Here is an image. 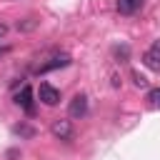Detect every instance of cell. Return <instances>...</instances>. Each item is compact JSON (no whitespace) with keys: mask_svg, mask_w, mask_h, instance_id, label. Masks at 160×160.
<instances>
[{"mask_svg":"<svg viewBox=\"0 0 160 160\" xmlns=\"http://www.w3.org/2000/svg\"><path fill=\"white\" fill-rule=\"evenodd\" d=\"M38 100H40L42 105L52 108V105L60 102V90H58L55 85H50V82H40V88H38Z\"/></svg>","mask_w":160,"mask_h":160,"instance_id":"1","label":"cell"},{"mask_svg":"<svg viewBox=\"0 0 160 160\" xmlns=\"http://www.w3.org/2000/svg\"><path fill=\"white\" fill-rule=\"evenodd\" d=\"M65 65H70V55L68 52H55L48 62L38 65V72H50V70H58V68H65Z\"/></svg>","mask_w":160,"mask_h":160,"instance_id":"3","label":"cell"},{"mask_svg":"<svg viewBox=\"0 0 160 160\" xmlns=\"http://www.w3.org/2000/svg\"><path fill=\"white\" fill-rule=\"evenodd\" d=\"M142 2H145V0H118L115 8H118L120 15H135V12L142 8Z\"/></svg>","mask_w":160,"mask_h":160,"instance_id":"7","label":"cell"},{"mask_svg":"<svg viewBox=\"0 0 160 160\" xmlns=\"http://www.w3.org/2000/svg\"><path fill=\"white\" fill-rule=\"evenodd\" d=\"M132 80H135V85H138V88H145V85H148V80H145L138 70H132Z\"/></svg>","mask_w":160,"mask_h":160,"instance_id":"11","label":"cell"},{"mask_svg":"<svg viewBox=\"0 0 160 160\" xmlns=\"http://www.w3.org/2000/svg\"><path fill=\"white\" fill-rule=\"evenodd\" d=\"M50 130H52V135L58 138V140H72V135H75V130H72V122L70 120H62V118H58V120H52V125H50Z\"/></svg>","mask_w":160,"mask_h":160,"instance_id":"2","label":"cell"},{"mask_svg":"<svg viewBox=\"0 0 160 160\" xmlns=\"http://www.w3.org/2000/svg\"><path fill=\"white\" fill-rule=\"evenodd\" d=\"M115 55H118V58H120V55H122V58H128V45H122V48H115Z\"/></svg>","mask_w":160,"mask_h":160,"instance_id":"12","label":"cell"},{"mask_svg":"<svg viewBox=\"0 0 160 160\" xmlns=\"http://www.w3.org/2000/svg\"><path fill=\"white\" fill-rule=\"evenodd\" d=\"M5 35H8V25L0 22V40H5Z\"/></svg>","mask_w":160,"mask_h":160,"instance_id":"13","label":"cell"},{"mask_svg":"<svg viewBox=\"0 0 160 160\" xmlns=\"http://www.w3.org/2000/svg\"><path fill=\"white\" fill-rule=\"evenodd\" d=\"M142 62H145V68H150V70H160V40H155V42L145 50Z\"/></svg>","mask_w":160,"mask_h":160,"instance_id":"4","label":"cell"},{"mask_svg":"<svg viewBox=\"0 0 160 160\" xmlns=\"http://www.w3.org/2000/svg\"><path fill=\"white\" fill-rule=\"evenodd\" d=\"M148 102H150V108H160V88H152L148 92Z\"/></svg>","mask_w":160,"mask_h":160,"instance_id":"10","label":"cell"},{"mask_svg":"<svg viewBox=\"0 0 160 160\" xmlns=\"http://www.w3.org/2000/svg\"><path fill=\"white\" fill-rule=\"evenodd\" d=\"M68 112H70V118H85V112H88V98H85L82 92H78V95L70 100Z\"/></svg>","mask_w":160,"mask_h":160,"instance_id":"6","label":"cell"},{"mask_svg":"<svg viewBox=\"0 0 160 160\" xmlns=\"http://www.w3.org/2000/svg\"><path fill=\"white\" fill-rule=\"evenodd\" d=\"M38 22H40V20H35V18H25V20H20V22H18V30L30 32V30H35V28H38Z\"/></svg>","mask_w":160,"mask_h":160,"instance_id":"8","label":"cell"},{"mask_svg":"<svg viewBox=\"0 0 160 160\" xmlns=\"http://www.w3.org/2000/svg\"><path fill=\"white\" fill-rule=\"evenodd\" d=\"M15 105H20V108H22L25 112H30V115L35 112V102H32V88H30V85H25V88H22V90L15 95Z\"/></svg>","mask_w":160,"mask_h":160,"instance_id":"5","label":"cell"},{"mask_svg":"<svg viewBox=\"0 0 160 160\" xmlns=\"http://www.w3.org/2000/svg\"><path fill=\"white\" fill-rule=\"evenodd\" d=\"M12 132H15V135H20V138H32V135H35V130H32L30 125H15V128H12Z\"/></svg>","mask_w":160,"mask_h":160,"instance_id":"9","label":"cell"}]
</instances>
